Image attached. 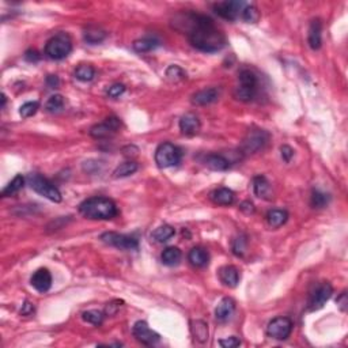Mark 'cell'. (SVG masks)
Segmentation results:
<instances>
[{
	"instance_id": "7",
	"label": "cell",
	"mask_w": 348,
	"mask_h": 348,
	"mask_svg": "<svg viewBox=\"0 0 348 348\" xmlns=\"http://www.w3.org/2000/svg\"><path fill=\"white\" fill-rule=\"evenodd\" d=\"M101 241L123 250H136L139 248V242L136 238L131 237V235H125V234L113 233V231L103 233L101 235Z\"/></svg>"
},
{
	"instance_id": "23",
	"label": "cell",
	"mask_w": 348,
	"mask_h": 348,
	"mask_svg": "<svg viewBox=\"0 0 348 348\" xmlns=\"http://www.w3.org/2000/svg\"><path fill=\"white\" fill-rule=\"evenodd\" d=\"M83 38H85V41L87 44L95 45V44H99V42H102L106 38V32L98 28V26H89L83 32Z\"/></svg>"
},
{
	"instance_id": "6",
	"label": "cell",
	"mask_w": 348,
	"mask_h": 348,
	"mask_svg": "<svg viewBox=\"0 0 348 348\" xmlns=\"http://www.w3.org/2000/svg\"><path fill=\"white\" fill-rule=\"evenodd\" d=\"M268 140H270V133L266 131H262V129L249 131L242 142L241 154L242 155H253L265 147Z\"/></svg>"
},
{
	"instance_id": "36",
	"label": "cell",
	"mask_w": 348,
	"mask_h": 348,
	"mask_svg": "<svg viewBox=\"0 0 348 348\" xmlns=\"http://www.w3.org/2000/svg\"><path fill=\"white\" fill-rule=\"evenodd\" d=\"M166 78H168V81H170V82H181V81H184V79L186 78V72H185L181 67L170 66L168 70H166Z\"/></svg>"
},
{
	"instance_id": "50",
	"label": "cell",
	"mask_w": 348,
	"mask_h": 348,
	"mask_svg": "<svg viewBox=\"0 0 348 348\" xmlns=\"http://www.w3.org/2000/svg\"><path fill=\"white\" fill-rule=\"evenodd\" d=\"M6 102H7V97L6 94H2V108L6 106Z\"/></svg>"
},
{
	"instance_id": "32",
	"label": "cell",
	"mask_w": 348,
	"mask_h": 348,
	"mask_svg": "<svg viewBox=\"0 0 348 348\" xmlns=\"http://www.w3.org/2000/svg\"><path fill=\"white\" fill-rule=\"evenodd\" d=\"M95 76V70L89 64H81L75 70V78L81 82H90Z\"/></svg>"
},
{
	"instance_id": "44",
	"label": "cell",
	"mask_w": 348,
	"mask_h": 348,
	"mask_svg": "<svg viewBox=\"0 0 348 348\" xmlns=\"http://www.w3.org/2000/svg\"><path fill=\"white\" fill-rule=\"evenodd\" d=\"M280 152H282V158L286 160V162H290L291 158L294 156V150H292L290 146H282Z\"/></svg>"
},
{
	"instance_id": "14",
	"label": "cell",
	"mask_w": 348,
	"mask_h": 348,
	"mask_svg": "<svg viewBox=\"0 0 348 348\" xmlns=\"http://www.w3.org/2000/svg\"><path fill=\"white\" fill-rule=\"evenodd\" d=\"M221 95V91L218 90L217 87H209V89H203V90L197 91L192 95V103L197 106H205L209 103L217 102Z\"/></svg>"
},
{
	"instance_id": "19",
	"label": "cell",
	"mask_w": 348,
	"mask_h": 348,
	"mask_svg": "<svg viewBox=\"0 0 348 348\" xmlns=\"http://www.w3.org/2000/svg\"><path fill=\"white\" fill-rule=\"evenodd\" d=\"M204 165L213 172H225L230 168V160L221 154H209L205 156Z\"/></svg>"
},
{
	"instance_id": "41",
	"label": "cell",
	"mask_w": 348,
	"mask_h": 348,
	"mask_svg": "<svg viewBox=\"0 0 348 348\" xmlns=\"http://www.w3.org/2000/svg\"><path fill=\"white\" fill-rule=\"evenodd\" d=\"M124 91H125V86H124V85H121V83H115V85H112V86L108 89L106 93L111 98H119L120 95L124 94Z\"/></svg>"
},
{
	"instance_id": "45",
	"label": "cell",
	"mask_w": 348,
	"mask_h": 348,
	"mask_svg": "<svg viewBox=\"0 0 348 348\" xmlns=\"http://www.w3.org/2000/svg\"><path fill=\"white\" fill-rule=\"evenodd\" d=\"M25 59L28 60V62L30 63H37L40 59H41V56H40V53H38L37 50H28L25 53Z\"/></svg>"
},
{
	"instance_id": "34",
	"label": "cell",
	"mask_w": 348,
	"mask_h": 348,
	"mask_svg": "<svg viewBox=\"0 0 348 348\" xmlns=\"http://www.w3.org/2000/svg\"><path fill=\"white\" fill-rule=\"evenodd\" d=\"M191 325H192L191 329H192L195 339L204 343L205 340L208 339V327H207V324L203 323V321H193Z\"/></svg>"
},
{
	"instance_id": "33",
	"label": "cell",
	"mask_w": 348,
	"mask_h": 348,
	"mask_svg": "<svg viewBox=\"0 0 348 348\" xmlns=\"http://www.w3.org/2000/svg\"><path fill=\"white\" fill-rule=\"evenodd\" d=\"M329 200H331V196L328 193H324L318 189H314L313 193H311V207L313 208H324L329 204Z\"/></svg>"
},
{
	"instance_id": "35",
	"label": "cell",
	"mask_w": 348,
	"mask_h": 348,
	"mask_svg": "<svg viewBox=\"0 0 348 348\" xmlns=\"http://www.w3.org/2000/svg\"><path fill=\"white\" fill-rule=\"evenodd\" d=\"M63 108H64V97L60 94L52 95L45 105L46 112H49V113H58V112L63 111Z\"/></svg>"
},
{
	"instance_id": "28",
	"label": "cell",
	"mask_w": 348,
	"mask_h": 348,
	"mask_svg": "<svg viewBox=\"0 0 348 348\" xmlns=\"http://www.w3.org/2000/svg\"><path fill=\"white\" fill-rule=\"evenodd\" d=\"M174 234H176L174 227H172V226L169 225H164L159 226V227H156V229L152 231L151 238L156 242H166L169 241Z\"/></svg>"
},
{
	"instance_id": "48",
	"label": "cell",
	"mask_w": 348,
	"mask_h": 348,
	"mask_svg": "<svg viewBox=\"0 0 348 348\" xmlns=\"http://www.w3.org/2000/svg\"><path fill=\"white\" fill-rule=\"evenodd\" d=\"M46 85H48L50 89H58L59 85H60V81H59V78L56 75H49V76L46 78Z\"/></svg>"
},
{
	"instance_id": "20",
	"label": "cell",
	"mask_w": 348,
	"mask_h": 348,
	"mask_svg": "<svg viewBox=\"0 0 348 348\" xmlns=\"http://www.w3.org/2000/svg\"><path fill=\"white\" fill-rule=\"evenodd\" d=\"M219 279L227 287H235L239 282V272L234 265H225L219 270Z\"/></svg>"
},
{
	"instance_id": "11",
	"label": "cell",
	"mask_w": 348,
	"mask_h": 348,
	"mask_svg": "<svg viewBox=\"0 0 348 348\" xmlns=\"http://www.w3.org/2000/svg\"><path fill=\"white\" fill-rule=\"evenodd\" d=\"M132 333L136 337V340L144 345H152L160 340V336L156 332L152 331L146 321H136L133 328H132Z\"/></svg>"
},
{
	"instance_id": "16",
	"label": "cell",
	"mask_w": 348,
	"mask_h": 348,
	"mask_svg": "<svg viewBox=\"0 0 348 348\" xmlns=\"http://www.w3.org/2000/svg\"><path fill=\"white\" fill-rule=\"evenodd\" d=\"M235 310V302L231 298H223L221 302L218 303L217 309H215V317L218 321L225 323L227 319L231 318Z\"/></svg>"
},
{
	"instance_id": "4",
	"label": "cell",
	"mask_w": 348,
	"mask_h": 348,
	"mask_svg": "<svg viewBox=\"0 0 348 348\" xmlns=\"http://www.w3.org/2000/svg\"><path fill=\"white\" fill-rule=\"evenodd\" d=\"M28 182H29L30 188L33 189L34 192H37L38 195H41L48 200L55 201V203L62 201V193L58 189V186H55L45 177L40 176L37 173H32L28 177Z\"/></svg>"
},
{
	"instance_id": "13",
	"label": "cell",
	"mask_w": 348,
	"mask_h": 348,
	"mask_svg": "<svg viewBox=\"0 0 348 348\" xmlns=\"http://www.w3.org/2000/svg\"><path fill=\"white\" fill-rule=\"evenodd\" d=\"M30 283L38 292H46L52 287V275L46 268H40L33 274Z\"/></svg>"
},
{
	"instance_id": "40",
	"label": "cell",
	"mask_w": 348,
	"mask_h": 348,
	"mask_svg": "<svg viewBox=\"0 0 348 348\" xmlns=\"http://www.w3.org/2000/svg\"><path fill=\"white\" fill-rule=\"evenodd\" d=\"M246 237L245 235H239V237H237L235 239H234V244H233V252L235 256H238V257H242L244 256V253H245L246 250Z\"/></svg>"
},
{
	"instance_id": "42",
	"label": "cell",
	"mask_w": 348,
	"mask_h": 348,
	"mask_svg": "<svg viewBox=\"0 0 348 348\" xmlns=\"http://www.w3.org/2000/svg\"><path fill=\"white\" fill-rule=\"evenodd\" d=\"M219 345L223 348H235L238 345H241V340L237 339L235 336H231V337H227V339L219 340Z\"/></svg>"
},
{
	"instance_id": "21",
	"label": "cell",
	"mask_w": 348,
	"mask_h": 348,
	"mask_svg": "<svg viewBox=\"0 0 348 348\" xmlns=\"http://www.w3.org/2000/svg\"><path fill=\"white\" fill-rule=\"evenodd\" d=\"M253 192L254 195L264 200H270L272 197V189L264 176H257L253 178Z\"/></svg>"
},
{
	"instance_id": "15",
	"label": "cell",
	"mask_w": 348,
	"mask_h": 348,
	"mask_svg": "<svg viewBox=\"0 0 348 348\" xmlns=\"http://www.w3.org/2000/svg\"><path fill=\"white\" fill-rule=\"evenodd\" d=\"M180 131L185 136L196 135L200 131V120L193 113H186L180 120Z\"/></svg>"
},
{
	"instance_id": "26",
	"label": "cell",
	"mask_w": 348,
	"mask_h": 348,
	"mask_svg": "<svg viewBox=\"0 0 348 348\" xmlns=\"http://www.w3.org/2000/svg\"><path fill=\"white\" fill-rule=\"evenodd\" d=\"M159 44V40L156 37H144L133 42V49L139 53H144V52H150V50L158 48Z\"/></svg>"
},
{
	"instance_id": "30",
	"label": "cell",
	"mask_w": 348,
	"mask_h": 348,
	"mask_svg": "<svg viewBox=\"0 0 348 348\" xmlns=\"http://www.w3.org/2000/svg\"><path fill=\"white\" fill-rule=\"evenodd\" d=\"M256 94H257V89H250V87L239 86V85L234 89V97L242 102H250L256 97Z\"/></svg>"
},
{
	"instance_id": "37",
	"label": "cell",
	"mask_w": 348,
	"mask_h": 348,
	"mask_svg": "<svg viewBox=\"0 0 348 348\" xmlns=\"http://www.w3.org/2000/svg\"><path fill=\"white\" fill-rule=\"evenodd\" d=\"M103 317H105V314L99 310H87L82 314V318L86 323L93 324L95 327H99L103 323Z\"/></svg>"
},
{
	"instance_id": "9",
	"label": "cell",
	"mask_w": 348,
	"mask_h": 348,
	"mask_svg": "<svg viewBox=\"0 0 348 348\" xmlns=\"http://www.w3.org/2000/svg\"><path fill=\"white\" fill-rule=\"evenodd\" d=\"M245 7L246 5L244 2H219L217 5H213V11L223 19L235 21L241 17L242 10Z\"/></svg>"
},
{
	"instance_id": "31",
	"label": "cell",
	"mask_w": 348,
	"mask_h": 348,
	"mask_svg": "<svg viewBox=\"0 0 348 348\" xmlns=\"http://www.w3.org/2000/svg\"><path fill=\"white\" fill-rule=\"evenodd\" d=\"M238 79H239V86L250 87V89H257L258 81L257 76L254 74L253 71L250 70H242L238 75Z\"/></svg>"
},
{
	"instance_id": "10",
	"label": "cell",
	"mask_w": 348,
	"mask_h": 348,
	"mask_svg": "<svg viewBox=\"0 0 348 348\" xmlns=\"http://www.w3.org/2000/svg\"><path fill=\"white\" fill-rule=\"evenodd\" d=\"M332 294H333V287L329 284V283H323L319 284L313 294L310 295V299H309V310L315 311L323 309L324 305L331 299Z\"/></svg>"
},
{
	"instance_id": "17",
	"label": "cell",
	"mask_w": 348,
	"mask_h": 348,
	"mask_svg": "<svg viewBox=\"0 0 348 348\" xmlns=\"http://www.w3.org/2000/svg\"><path fill=\"white\" fill-rule=\"evenodd\" d=\"M323 25L319 19H314L311 21L310 26H309V36H307V41L310 45L311 49H319L321 48V42H323Z\"/></svg>"
},
{
	"instance_id": "18",
	"label": "cell",
	"mask_w": 348,
	"mask_h": 348,
	"mask_svg": "<svg viewBox=\"0 0 348 348\" xmlns=\"http://www.w3.org/2000/svg\"><path fill=\"white\" fill-rule=\"evenodd\" d=\"M188 260L193 266H196V268H204V266L208 265L209 254L204 248L196 246V248H193V249L189 252Z\"/></svg>"
},
{
	"instance_id": "39",
	"label": "cell",
	"mask_w": 348,
	"mask_h": 348,
	"mask_svg": "<svg viewBox=\"0 0 348 348\" xmlns=\"http://www.w3.org/2000/svg\"><path fill=\"white\" fill-rule=\"evenodd\" d=\"M40 109V102L37 101H29V102L23 103L19 109V115L23 117V119H28V117H32L37 113V111Z\"/></svg>"
},
{
	"instance_id": "27",
	"label": "cell",
	"mask_w": 348,
	"mask_h": 348,
	"mask_svg": "<svg viewBox=\"0 0 348 348\" xmlns=\"http://www.w3.org/2000/svg\"><path fill=\"white\" fill-rule=\"evenodd\" d=\"M138 169H139V166H138L136 162H133V160H127V162H124V164L119 165V166L116 168V170L113 172V177H115V178L129 177L132 176L133 173L138 172Z\"/></svg>"
},
{
	"instance_id": "24",
	"label": "cell",
	"mask_w": 348,
	"mask_h": 348,
	"mask_svg": "<svg viewBox=\"0 0 348 348\" xmlns=\"http://www.w3.org/2000/svg\"><path fill=\"white\" fill-rule=\"evenodd\" d=\"M160 258H162V262H164L165 265L174 266L177 264H180L181 258H182V253H181V250L178 248H176V246H169V248H166L162 252Z\"/></svg>"
},
{
	"instance_id": "12",
	"label": "cell",
	"mask_w": 348,
	"mask_h": 348,
	"mask_svg": "<svg viewBox=\"0 0 348 348\" xmlns=\"http://www.w3.org/2000/svg\"><path fill=\"white\" fill-rule=\"evenodd\" d=\"M120 125H121V123H120V120L117 117H108L103 123L91 127L90 135L94 139H105V138H109V136L119 131Z\"/></svg>"
},
{
	"instance_id": "46",
	"label": "cell",
	"mask_w": 348,
	"mask_h": 348,
	"mask_svg": "<svg viewBox=\"0 0 348 348\" xmlns=\"http://www.w3.org/2000/svg\"><path fill=\"white\" fill-rule=\"evenodd\" d=\"M337 305H339V307L343 311L347 310V305H348V301H347V292L344 291V292H341V295H340L339 298H337Z\"/></svg>"
},
{
	"instance_id": "3",
	"label": "cell",
	"mask_w": 348,
	"mask_h": 348,
	"mask_svg": "<svg viewBox=\"0 0 348 348\" xmlns=\"http://www.w3.org/2000/svg\"><path fill=\"white\" fill-rule=\"evenodd\" d=\"M72 52V41L68 34L59 33L45 45V55L52 60H63Z\"/></svg>"
},
{
	"instance_id": "47",
	"label": "cell",
	"mask_w": 348,
	"mask_h": 348,
	"mask_svg": "<svg viewBox=\"0 0 348 348\" xmlns=\"http://www.w3.org/2000/svg\"><path fill=\"white\" fill-rule=\"evenodd\" d=\"M33 313H34V306L29 302V301H25V303H23V306H22V309H21V314L30 315V314H33Z\"/></svg>"
},
{
	"instance_id": "22",
	"label": "cell",
	"mask_w": 348,
	"mask_h": 348,
	"mask_svg": "<svg viewBox=\"0 0 348 348\" xmlns=\"http://www.w3.org/2000/svg\"><path fill=\"white\" fill-rule=\"evenodd\" d=\"M211 200L218 205H230L234 203V192L229 188H218L211 192Z\"/></svg>"
},
{
	"instance_id": "38",
	"label": "cell",
	"mask_w": 348,
	"mask_h": 348,
	"mask_svg": "<svg viewBox=\"0 0 348 348\" xmlns=\"http://www.w3.org/2000/svg\"><path fill=\"white\" fill-rule=\"evenodd\" d=\"M241 18L248 23H256L260 19V13L254 6H246L245 9L242 10Z\"/></svg>"
},
{
	"instance_id": "29",
	"label": "cell",
	"mask_w": 348,
	"mask_h": 348,
	"mask_svg": "<svg viewBox=\"0 0 348 348\" xmlns=\"http://www.w3.org/2000/svg\"><path fill=\"white\" fill-rule=\"evenodd\" d=\"M23 184H25V178H23V176H21V174H18V176L14 177L11 182H9V184L6 185V188L2 191V196H13V195L18 193L22 188H23Z\"/></svg>"
},
{
	"instance_id": "25",
	"label": "cell",
	"mask_w": 348,
	"mask_h": 348,
	"mask_svg": "<svg viewBox=\"0 0 348 348\" xmlns=\"http://www.w3.org/2000/svg\"><path fill=\"white\" fill-rule=\"evenodd\" d=\"M288 219V212L284 209H271L270 212L266 213V222L272 229H278L283 226Z\"/></svg>"
},
{
	"instance_id": "43",
	"label": "cell",
	"mask_w": 348,
	"mask_h": 348,
	"mask_svg": "<svg viewBox=\"0 0 348 348\" xmlns=\"http://www.w3.org/2000/svg\"><path fill=\"white\" fill-rule=\"evenodd\" d=\"M121 301H113V302L108 303L106 309H105V314L108 315H113L116 314V311L119 310V307L121 306Z\"/></svg>"
},
{
	"instance_id": "2",
	"label": "cell",
	"mask_w": 348,
	"mask_h": 348,
	"mask_svg": "<svg viewBox=\"0 0 348 348\" xmlns=\"http://www.w3.org/2000/svg\"><path fill=\"white\" fill-rule=\"evenodd\" d=\"M79 212L91 221H111L119 215V208L111 199L95 196L82 201L79 205Z\"/></svg>"
},
{
	"instance_id": "1",
	"label": "cell",
	"mask_w": 348,
	"mask_h": 348,
	"mask_svg": "<svg viewBox=\"0 0 348 348\" xmlns=\"http://www.w3.org/2000/svg\"><path fill=\"white\" fill-rule=\"evenodd\" d=\"M185 21L189 23V41L196 49L215 53L227 44L225 34L215 28L211 18L200 14H188L185 15Z\"/></svg>"
},
{
	"instance_id": "49",
	"label": "cell",
	"mask_w": 348,
	"mask_h": 348,
	"mask_svg": "<svg viewBox=\"0 0 348 348\" xmlns=\"http://www.w3.org/2000/svg\"><path fill=\"white\" fill-rule=\"evenodd\" d=\"M239 208H241V211H244V212H246V213H253L254 212V207H253V204L250 203V201H244V203L239 205Z\"/></svg>"
},
{
	"instance_id": "5",
	"label": "cell",
	"mask_w": 348,
	"mask_h": 348,
	"mask_svg": "<svg viewBox=\"0 0 348 348\" xmlns=\"http://www.w3.org/2000/svg\"><path fill=\"white\" fill-rule=\"evenodd\" d=\"M182 151L178 146L169 142L159 144L155 151V164L160 169H168L177 166L181 162Z\"/></svg>"
},
{
	"instance_id": "8",
	"label": "cell",
	"mask_w": 348,
	"mask_h": 348,
	"mask_svg": "<svg viewBox=\"0 0 348 348\" xmlns=\"http://www.w3.org/2000/svg\"><path fill=\"white\" fill-rule=\"evenodd\" d=\"M292 321L288 317H276L268 324L266 333L270 337L276 340H286L292 332Z\"/></svg>"
}]
</instances>
